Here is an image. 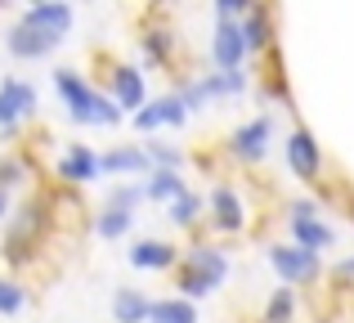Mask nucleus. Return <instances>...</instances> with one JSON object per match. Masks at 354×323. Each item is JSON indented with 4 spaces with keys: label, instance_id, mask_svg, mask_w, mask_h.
I'll list each match as a JSON object with an SVG mask.
<instances>
[{
    "label": "nucleus",
    "instance_id": "1",
    "mask_svg": "<svg viewBox=\"0 0 354 323\" xmlns=\"http://www.w3.org/2000/svg\"><path fill=\"white\" fill-rule=\"evenodd\" d=\"M54 90H59L63 108H68V117H72L77 126H117V122H121L117 104L86 77V72L59 68V72H54Z\"/></svg>",
    "mask_w": 354,
    "mask_h": 323
},
{
    "label": "nucleus",
    "instance_id": "2",
    "mask_svg": "<svg viewBox=\"0 0 354 323\" xmlns=\"http://www.w3.org/2000/svg\"><path fill=\"white\" fill-rule=\"evenodd\" d=\"M225 279H229V256L220 252V247L198 243V247H189V252L180 256V265H175V288H180L175 297L198 301V297H207V292H216Z\"/></svg>",
    "mask_w": 354,
    "mask_h": 323
},
{
    "label": "nucleus",
    "instance_id": "3",
    "mask_svg": "<svg viewBox=\"0 0 354 323\" xmlns=\"http://www.w3.org/2000/svg\"><path fill=\"white\" fill-rule=\"evenodd\" d=\"M27 117H36V86L23 77H5L0 81V131L18 135Z\"/></svg>",
    "mask_w": 354,
    "mask_h": 323
},
{
    "label": "nucleus",
    "instance_id": "4",
    "mask_svg": "<svg viewBox=\"0 0 354 323\" xmlns=\"http://www.w3.org/2000/svg\"><path fill=\"white\" fill-rule=\"evenodd\" d=\"M104 81H108V90H104V95H108V99L117 104V113H121V108H130V113H139V108L148 104L144 72H139L135 63H108Z\"/></svg>",
    "mask_w": 354,
    "mask_h": 323
},
{
    "label": "nucleus",
    "instance_id": "5",
    "mask_svg": "<svg viewBox=\"0 0 354 323\" xmlns=\"http://www.w3.org/2000/svg\"><path fill=\"white\" fill-rule=\"evenodd\" d=\"M269 265H274V274L287 283V288L319 279V256L305 252V247H296V243H278V247H269Z\"/></svg>",
    "mask_w": 354,
    "mask_h": 323
},
{
    "label": "nucleus",
    "instance_id": "6",
    "mask_svg": "<svg viewBox=\"0 0 354 323\" xmlns=\"http://www.w3.org/2000/svg\"><path fill=\"white\" fill-rule=\"evenodd\" d=\"M287 225H292V243L305 247V252H314V256H319L323 247L337 243V234H332V229L319 220V207H314V202H305V198L292 202V220H287Z\"/></svg>",
    "mask_w": 354,
    "mask_h": 323
},
{
    "label": "nucleus",
    "instance_id": "7",
    "mask_svg": "<svg viewBox=\"0 0 354 323\" xmlns=\"http://www.w3.org/2000/svg\"><path fill=\"white\" fill-rule=\"evenodd\" d=\"M99 153L90 149V144H68L59 158V180L68 184V189H81V184H95L99 180Z\"/></svg>",
    "mask_w": 354,
    "mask_h": 323
},
{
    "label": "nucleus",
    "instance_id": "8",
    "mask_svg": "<svg viewBox=\"0 0 354 323\" xmlns=\"http://www.w3.org/2000/svg\"><path fill=\"white\" fill-rule=\"evenodd\" d=\"M211 59H216L220 72H242V59H247V36H242V23H216V36H211Z\"/></svg>",
    "mask_w": 354,
    "mask_h": 323
},
{
    "label": "nucleus",
    "instance_id": "9",
    "mask_svg": "<svg viewBox=\"0 0 354 323\" xmlns=\"http://www.w3.org/2000/svg\"><path fill=\"white\" fill-rule=\"evenodd\" d=\"M18 23L32 27V32H41V36L63 41V36L72 32V9H68V5H54V0H41V5H27Z\"/></svg>",
    "mask_w": 354,
    "mask_h": 323
},
{
    "label": "nucleus",
    "instance_id": "10",
    "mask_svg": "<svg viewBox=\"0 0 354 323\" xmlns=\"http://www.w3.org/2000/svg\"><path fill=\"white\" fill-rule=\"evenodd\" d=\"M269 135H274V122H269V117H256V122L238 126V131L229 135V153H234L238 162H260L269 153Z\"/></svg>",
    "mask_w": 354,
    "mask_h": 323
},
{
    "label": "nucleus",
    "instance_id": "11",
    "mask_svg": "<svg viewBox=\"0 0 354 323\" xmlns=\"http://www.w3.org/2000/svg\"><path fill=\"white\" fill-rule=\"evenodd\" d=\"M211 225H216V234H238L247 225V207H242L234 184H216L211 189Z\"/></svg>",
    "mask_w": 354,
    "mask_h": 323
},
{
    "label": "nucleus",
    "instance_id": "12",
    "mask_svg": "<svg viewBox=\"0 0 354 323\" xmlns=\"http://www.w3.org/2000/svg\"><path fill=\"white\" fill-rule=\"evenodd\" d=\"M287 166H292V175H296V180H305V184L319 180L323 153H319V144H314L310 131H292V140H287Z\"/></svg>",
    "mask_w": 354,
    "mask_h": 323
},
{
    "label": "nucleus",
    "instance_id": "13",
    "mask_svg": "<svg viewBox=\"0 0 354 323\" xmlns=\"http://www.w3.org/2000/svg\"><path fill=\"white\" fill-rule=\"evenodd\" d=\"M184 122H189V108L180 104V95H162L135 113V131H144V135L157 131V126H184Z\"/></svg>",
    "mask_w": 354,
    "mask_h": 323
},
{
    "label": "nucleus",
    "instance_id": "14",
    "mask_svg": "<svg viewBox=\"0 0 354 323\" xmlns=\"http://www.w3.org/2000/svg\"><path fill=\"white\" fill-rule=\"evenodd\" d=\"M130 265L135 270H175L180 265V247L162 243V238H139L130 247Z\"/></svg>",
    "mask_w": 354,
    "mask_h": 323
},
{
    "label": "nucleus",
    "instance_id": "15",
    "mask_svg": "<svg viewBox=\"0 0 354 323\" xmlns=\"http://www.w3.org/2000/svg\"><path fill=\"white\" fill-rule=\"evenodd\" d=\"M5 45H9V54L14 59H50L54 50H59V41L54 36H41V32H32V27H9V36H5Z\"/></svg>",
    "mask_w": 354,
    "mask_h": 323
},
{
    "label": "nucleus",
    "instance_id": "16",
    "mask_svg": "<svg viewBox=\"0 0 354 323\" xmlns=\"http://www.w3.org/2000/svg\"><path fill=\"white\" fill-rule=\"evenodd\" d=\"M99 171L104 175H148L153 162H148L144 149H108V153H99Z\"/></svg>",
    "mask_w": 354,
    "mask_h": 323
},
{
    "label": "nucleus",
    "instance_id": "17",
    "mask_svg": "<svg viewBox=\"0 0 354 323\" xmlns=\"http://www.w3.org/2000/svg\"><path fill=\"white\" fill-rule=\"evenodd\" d=\"M189 184H184V171H148L144 180V202H166L171 207L175 198H184Z\"/></svg>",
    "mask_w": 354,
    "mask_h": 323
},
{
    "label": "nucleus",
    "instance_id": "18",
    "mask_svg": "<svg viewBox=\"0 0 354 323\" xmlns=\"http://www.w3.org/2000/svg\"><path fill=\"white\" fill-rule=\"evenodd\" d=\"M148 310H153L148 292H139V288L113 292V323H148Z\"/></svg>",
    "mask_w": 354,
    "mask_h": 323
},
{
    "label": "nucleus",
    "instance_id": "19",
    "mask_svg": "<svg viewBox=\"0 0 354 323\" xmlns=\"http://www.w3.org/2000/svg\"><path fill=\"white\" fill-rule=\"evenodd\" d=\"M139 50H144V63H148V68H166V63H171V54H175V32H171V27H144Z\"/></svg>",
    "mask_w": 354,
    "mask_h": 323
},
{
    "label": "nucleus",
    "instance_id": "20",
    "mask_svg": "<svg viewBox=\"0 0 354 323\" xmlns=\"http://www.w3.org/2000/svg\"><path fill=\"white\" fill-rule=\"evenodd\" d=\"M242 36H247V54L251 50H269V41H274V9H265V5L247 9V18H242Z\"/></svg>",
    "mask_w": 354,
    "mask_h": 323
},
{
    "label": "nucleus",
    "instance_id": "21",
    "mask_svg": "<svg viewBox=\"0 0 354 323\" xmlns=\"http://www.w3.org/2000/svg\"><path fill=\"white\" fill-rule=\"evenodd\" d=\"M148 323H198V306L184 297H162L148 310Z\"/></svg>",
    "mask_w": 354,
    "mask_h": 323
},
{
    "label": "nucleus",
    "instance_id": "22",
    "mask_svg": "<svg viewBox=\"0 0 354 323\" xmlns=\"http://www.w3.org/2000/svg\"><path fill=\"white\" fill-rule=\"evenodd\" d=\"M130 225H135V211L108 207V202H104V211L95 216V234H99V238H108V243H117V238H126V234H130Z\"/></svg>",
    "mask_w": 354,
    "mask_h": 323
},
{
    "label": "nucleus",
    "instance_id": "23",
    "mask_svg": "<svg viewBox=\"0 0 354 323\" xmlns=\"http://www.w3.org/2000/svg\"><path fill=\"white\" fill-rule=\"evenodd\" d=\"M292 315H296L292 288H278L274 297H269V306H265V323H292Z\"/></svg>",
    "mask_w": 354,
    "mask_h": 323
},
{
    "label": "nucleus",
    "instance_id": "24",
    "mask_svg": "<svg viewBox=\"0 0 354 323\" xmlns=\"http://www.w3.org/2000/svg\"><path fill=\"white\" fill-rule=\"evenodd\" d=\"M198 216H202V198H198V193H184V198H175L171 202V220H175V225H180V229H189V225H198Z\"/></svg>",
    "mask_w": 354,
    "mask_h": 323
},
{
    "label": "nucleus",
    "instance_id": "25",
    "mask_svg": "<svg viewBox=\"0 0 354 323\" xmlns=\"http://www.w3.org/2000/svg\"><path fill=\"white\" fill-rule=\"evenodd\" d=\"M27 175H32L27 158H18V153H5V158H0V193H5V189H14V184H23Z\"/></svg>",
    "mask_w": 354,
    "mask_h": 323
},
{
    "label": "nucleus",
    "instance_id": "26",
    "mask_svg": "<svg viewBox=\"0 0 354 323\" xmlns=\"http://www.w3.org/2000/svg\"><path fill=\"white\" fill-rule=\"evenodd\" d=\"M27 306V292L18 279H0V315H18Z\"/></svg>",
    "mask_w": 354,
    "mask_h": 323
},
{
    "label": "nucleus",
    "instance_id": "27",
    "mask_svg": "<svg viewBox=\"0 0 354 323\" xmlns=\"http://www.w3.org/2000/svg\"><path fill=\"white\" fill-rule=\"evenodd\" d=\"M108 207L139 211V207H144V184H117V189L108 193Z\"/></svg>",
    "mask_w": 354,
    "mask_h": 323
},
{
    "label": "nucleus",
    "instance_id": "28",
    "mask_svg": "<svg viewBox=\"0 0 354 323\" xmlns=\"http://www.w3.org/2000/svg\"><path fill=\"white\" fill-rule=\"evenodd\" d=\"M9 216V193H0V220Z\"/></svg>",
    "mask_w": 354,
    "mask_h": 323
}]
</instances>
